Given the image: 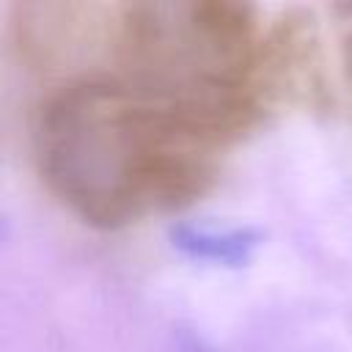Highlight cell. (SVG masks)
Masks as SVG:
<instances>
[{"label": "cell", "mask_w": 352, "mask_h": 352, "mask_svg": "<svg viewBox=\"0 0 352 352\" xmlns=\"http://www.w3.org/2000/svg\"><path fill=\"white\" fill-rule=\"evenodd\" d=\"M28 146L47 192L99 228L192 206L220 176V151L96 63L47 80Z\"/></svg>", "instance_id": "6da1fadb"}, {"label": "cell", "mask_w": 352, "mask_h": 352, "mask_svg": "<svg viewBox=\"0 0 352 352\" xmlns=\"http://www.w3.org/2000/svg\"><path fill=\"white\" fill-rule=\"evenodd\" d=\"M336 28H338V52H341V74L352 94V3L336 6Z\"/></svg>", "instance_id": "7a4b0ae2"}]
</instances>
